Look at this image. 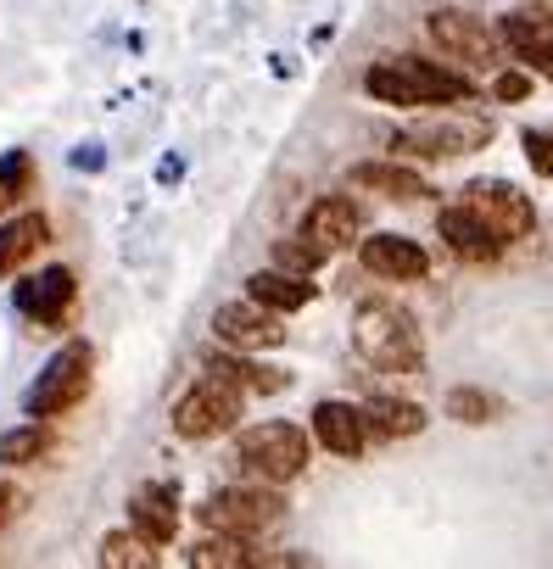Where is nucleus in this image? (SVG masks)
Listing matches in <instances>:
<instances>
[{"label": "nucleus", "mask_w": 553, "mask_h": 569, "mask_svg": "<svg viewBox=\"0 0 553 569\" xmlns=\"http://www.w3.org/2000/svg\"><path fill=\"white\" fill-rule=\"evenodd\" d=\"M96 563H101V569H151L157 552H151V541H146L140 530H112V536H101Z\"/></svg>", "instance_id": "nucleus-24"}, {"label": "nucleus", "mask_w": 553, "mask_h": 569, "mask_svg": "<svg viewBox=\"0 0 553 569\" xmlns=\"http://www.w3.org/2000/svg\"><path fill=\"white\" fill-rule=\"evenodd\" d=\"M90 369H96V352H90L85 341H68V347L40 369V380L29 386V397H23L29 419H51V413H68L73 402H85Z\"/></svg>", "instance_id": "nucleus-5"}, {"label": "nucleus", "mask_w": 553, "mask_h": 569, "mask_svg": "<svg viewBox=\"0 0 553 569\" xmlns=\"http://www.w3.org/2000/svg\"><path fill=\"white\" fill-rule=\"evenodd\" d=\"M73 273L68 268H46V273H34V279H23L18 284V308L34 319V325H62V313L73 308Z\"/></svg>", "instance_id": "nucleus-15"}, {"label": "nucleus", "mask_w": 553, "mask_h": 569, "mask_svg": "<svg viewBox=\"0 0 553 569\" xmlns=\"http://www.w3.org/2000/svg\"><path fill=\"white\" fill-rule=\"evenodd\" d=\"M46 234H51V223L40 212H23V218H12L7 229H0V279H12L46 246Z\"/></svg>", "instance_id": "nucleus-22"}, {"label": "nucleus", "mask_w": 553, "mask_h": 569, "mask_svg": "<svg viewBox=\"0 0 553 569\" xmlns=\"http://www.w3.org/2000/svg\"><path fill=\"white\" fill-rule=\"evenodd\" d=\"M358 257H364V268H369V273L397 279V284L425 279V268H431L425 246H419V240H408V234H369V240H358Z\"/></svg>", "instance_id": "nucleus-13"}, {"label": "nucleus", "mask_w": 553, "mask_h": 569, "mask_svg": "<svg viewBox=\"0 0 553 569\" xmlns=\"http://www.w3.org/2000/svg\"><path fill=\"white\" fill-rule=\"evenodd\" d=\"M314 441L336 458H358L369 447V425H364V408L353 402H319L314 408Z\"/></svg>", "instance_id": "nucleus-14"}, {"label": "nucleus", "mask_w": 553, "mask_h": 569, "mask_svg": "<svg viewBox=\"0 0 553 569\" xmlns=\"http://www.w3.org/2000/svg\"><path fill=\"white\" fill-rule=\"evenodd\" d=\"M280 513H286V502L268 486H224L201 508L207 530H229V536H263L268 525H280Z\"/></svg>", "instance_id": "nucleus-8"}, {"label": "nucleus", "mask_w": 553, "mask_h": 569, "mask_svg": "<svg viewBox=\"0 0 553 569\" xmlns=\"http://www.w3.org/2000/svg\"><path fill=\"white\" fill-rule=\"evenodd\" d=\"M497 40H503V51L514 62H525L536 79L553 84V18H542V12H508L497 23Z\"/></svg>", "instance_id": "nucleus-11"}, {"label": "nucleus", "mask_w": 553, "mask_h": 569, "mask_svg": "<svg viewBox=\"0 0 553 569\" xmlns=\"http://www.w3.org/2000/svg\"><path fill=\"white\" fill-rule=\"evenodd\" d=\"M185 563H190V569H251L257 552L246 547V536L218 530V536H201V541L185 552Z\"/></svg>", "instance_id": "nucleus-23"}, {"label": "nucleus", "mask_w": 553, "mask_h": 569, "mask_svg": "<svg viewBox=\"0 0 553 569\" xmlns=\"http://www.w3.org/2000/svg\"><path fill=\"white\" fill-rule=\"evenodd\" d=\"M12 502H18V497H12L7 486H0V519H12Z\"/></svg>", "instance_id": "nucleus-31"}, {"label": "nucleus", "mask_w": 553, "mask_h": 569, "mask_svg": "<svg viewBox=\"0 0 553 569\" xmlns=\"http://www.w3.org/2000/svg\"><path fill=\"white\" fill-rule=\"evenodd\" d=\"M431 40H436L447 57H458V62H470V68H481V73H497V68H503V40H497V29H486L475 12H458V7L431 12Z\"/></svg>", "instance_id": "nucleus-9"}, {"label": "nucleus", "mask_w": 553, "mask_h": 569, "mask_svg": "<svg viewBox=\"0 0 553 569\" xmlns=\"http://www.w3.org/2000/svg\"><path fill=\"white\" fill-rule=\"evenodd\" d=\"M353 347L381 375H419V363H425V341H419L414 319L392 302H364L353 313Z\"/></svg>", "instance_id": "nucleus-2"}, {"label": "nucleus", "mask_w": 553, "mask_h": 569, "mask_svg": "<svg viewBox=\"0 0 553 569\" xmlns=\"http://www.w3.org/2000/svg\"><path fill=\"white\" fill-rule=\"evenodd\" d=\"M213 336H218V347H235V352H274V347H286L280 313L251 302V297L246 302H224L213 313Z\"/></svg>", "instance_id": "nucleus-10"}, {"label": "nucleus", "mask_w": 553, "mask_h": 569, "mask_svg": "<svg viewBox=\"0 0 553 569\" xmlns=\"http://www.w3.org/2000/svg\"><path fill=\"white\" fill-rule=\"evenodd\" d=\"M347 179L369 196H386V201H425L431 196V179L419 168H403V162H353Z\"/></svg>", "instance_id": "nucleus-17"}, {"label": "nucleus", "mask_w": 553, "mask_h": 569, "mask_svg": "<svg viewBox=\"0 0 553 569\" xmlns=\"http://www.w3.org/2000/svg\"><path fill=\"white\" fill-rule=\"evenodd\" d=\"M436 229H442L447 251L464 257V262H497V257H503V240H497L475 212H464V207H447V212L436 218Z\"/></svg>", "instance_id": "nucleus-18"}, {"label": "nucleus", "mask_w": 553, "mask_h": 569, "mask_svg": "<svg viewBox=\"0 0 553 569\" xmlns=\"http://www.w3.org/2000/svg\"><path fill=\"white\" fill-rule=\"evenodd\" d=\"M129 530H140L151 547H168L179 536V497H174V486H140L129 497Z\"/></svg>", "instance_id": "nucleus-16"}, {"label": "nucleus", "mask_w": 553, "mask_h": 569, "mask_svg": "<svg viewBox=\"0 0 553 569\" xmlns=\"http://www.w3.org/2000/svg\"><path fill=\"white\" fill-rule=\"evenodd\" d=\"M458 207L475 212L503 246H508V240H525V234L536 229L531 196H525L520 184H508V179H470V184L458 190Z\"/></svg>", "instance_id": "nucleus-6"}, {"label": "nucleus", "mask_w": 553, "mask_h": 569, "mask_svg": "<svg viewBox=\"0 0 553 569\" xmlns=\"http://www.w3.org/2000/svg\"><path fill=\"white\" fill-rule=\"evenodd\" d=\"M246 297L274 308V313H297L314 302V284H308V273H292V268H263L246 279Z\"/></svg>", "instance_id": "nucleus-19"}, {"label": "nucleus", "mask_w": 553, "mask_h": 569, "mask_svg": "<svg viewBox=\"0 0 553 569\" xmlns=\"http://www.w3.org/2000/svg\"><path fill=\"white\" fill-rule=\"evenodd\" d=\"M520 146H525V162H531L542 179H553V134H542V129H525V134H520Z\"/></svg>", "instance_id": "nucleus-29"}, {"label": "nucleus", "mask_w": 553, "mask_h": 569, "mask_svg": "<svg viewBox=\"0 0 553 569\" xmlns=\"http://www.w3.org/2000/svg\"><path fill=\"white\" fill-rule=\"evenodd\" d=\"M325 257H330V251L314 246L303 229H297L292 240H274V268H292V273H308V279H314V273L325 268Z\"/></svg>", "instance_id": "nucleus-26"}, {"label": "nucleus", "mask_w": 553, "mask_h": 569, "mask_svg": "<svg viewBox=\"0 0 553 569\" xmlns=\"http://www.w3.org/2000/svg\"><path fill=\"white\" fill-rule=\"evenodd\" d=\"M392 146L408 151V157H431V162H442V157H470V151L492 146V118L442 112V118H425V123H414V129H397Z\"/></svg>", "instance_id": "nucleus-4"}, {"label": "nucleus", "mask_w": 553, "mask_h": 569, "mask_svg": "<svg viewBox=\"0 0 553 569\" xmlns=\"http://www.w3.org/2000/svg\"><path fill=\"white\" fill-rule=\"evenodd\" d=\"M364 90L386 107H453V101H470L475 84L453 68H436V62H419V57H386L364 73Z\"/></svg>", "instance_id": "nucleus-1"}, {"label": "nucleus", "mask_w": 553, "mask_h": 569, "mask_svg": "<svg viewBox=\"0 0 553 569\" xmlns=\"http://www.w3.org/2000/svg\"><path fill=\"white\" fill-rule=\"evenodd\" d=\"M240 402H246L240 386L207 375V380H196V386L174 402V436H185V441H213V436H224V430L240 419Z\"/></svg>", "instance_id": "nucleus-7"}, {"label": "nucleus", "mask_w": 553, "mask_h": 569, "mask_svg": "<svg viewBox=\"0 0 553 569\" xmlns=\"http://www.w3.org/2000/svg\"><path fill=\"white\" fill-rule=\"evenodd\" d=\"M46 447H51V436H46V425L34 419V425H23V430H12L7 441H0V463H34Z\"/></svg>", "instance_id": "nucleus-28"}, {"label": "nucleus", "mask_w": 553, "mask_h": 569, "mask_svg": "<svg viewBox=\"0 0 553 569\" xmlns=\"http://www.w3.org/2000/svg\"><path fill=\"white\" fill-rule=\"evenodd\" d=\"M207 375H218V380H229V386H240L246 397H274V391H286V375L280 369H263V363H251L246 352H207Z\"/></svg>", "instance_id": "nucleus-21"}, {"label": "nucleus", "mask_w": 553, "mask_h": 569, "mask_svg": "<svg viewBox=\"0 0 553 569\" xmlns=\"http://www.w3.org/2000/svg\"><path fill=\"white\" fill-rule=\"evenodd\" d=\"M29 179H34V168H29V157H23V151L0 157V212H12V207L29 196Z\"/></svg>", "instance_id": "nucleus-27"}, {"label": "nucleus", "mask_w": 553, "mask_h": 569, "mask_svg": "<svg viewBox=\"0 0 553 569\" xmlns=\"http://www.w3.org/2000/svg\"><path fill=\"white\" fill-rule=\"evenodd\" d=\"M492 96H497V101H525V96H531V68H497Z\"/></svg>", "instance_id": "nucleus-30"}, {"label": "nucleus", "mask_w": 553, "mask_h": 569, "mask_svg": "<svg viewBox=\"0 0 553 569\" xmlns=\"http://www.w3.org/2000/svg\"><path fill=\"white\" fill-rule=\"evenodd\" d=\"M364 425L375 441H408L425 430V408L408 402V397H369L364 402Z\"/></svg>", "instance_id": "nucleus-20"}, {"label": "nucleus", "mask_w": 553, "mask_h": 569, "mask_svg": "<svg viewBox=\"0 0 553 569\" xmlns=\"http://www.w3.org/2000/svg\"><path fill=\"white\" fill-rule=\"evenodd\" d=\"M303 234L336 257V251H347V246L364 240V212H358L353 196H319L308 207V218H303Z\"/></svg>", "instance_id": "nucleus-12"}, {"label": "nucleus", "mask_w": 553, "mask_h": 569, "mask_svg": "<svg viewBox=\"0 0 553 569\" xmlns=\"http://www.w3.org/2000/svg\"><path fill=\"white\" fill-rule=\"evenodd\" d=\"M447 419H458V425H492V419H503V397L497 391H481V386H453L447 391Z\"/></svg>", "instance_id": "nucleus-25"}, {"label": "nucleus", "mask_w": 553, "mask_h": 569, "mask_svg": "<svg viewBox=\"0 0 553 569\" xmlns=\"http://www.w3.org/2000/svg\"><path fill=\"white\" fill-rule=\"evenodd\" d=\"M235 463L263 480V486H292L303 469H308V430L286 425V419H268V425H251L240 430L235 441Z\"/></svg>", "instance_id": "nucleus-3"}]
</instances>
